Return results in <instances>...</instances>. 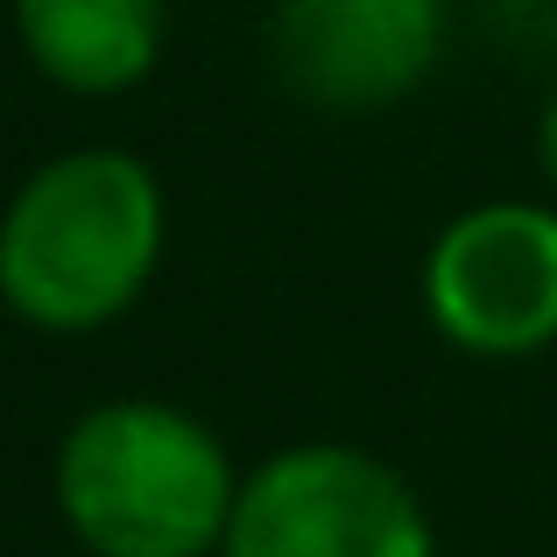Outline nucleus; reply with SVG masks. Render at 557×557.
I'll return each mask as SVG.
<instances>
[{
	"mask_svg": "<svg viewBox=\"0 0 557 557\" xmlns=\"http://www.w3.org/2000/svg\"><path fill=\"white\" fill-rule=\"evenodd\" d=\"M170 255V190L121 141L57 149L0 205V311L42 339H92L149 297Z\"/></svg>",
	"mask_w": 557,
	"mask_h": 557,
	"instance_id": "1",
	"label": "nucleus"
},
{
	"mask_svg": "<svg viewBox=\"0 0 557 557\" xmlns=\"http://www.w3.org/2000/svg\"><path fill=\"white\" fill-rule=\"evenodd\" d=\"M50 502L85 557H219L240 466L198 409L107 395L57 437Z\"/></svg>",
	"mask_w": 557,
	"mask_h": 557,
	"instance_id": "2",
	"label": "nucleus"
},
{
	"mask_svg": "<svg viewBox=\"0 0 557 557\" xmlns=\"http://www.w3.org/2000/svg\"><path fill=\"white\" fill-rule=\"evenodd\" d=\"M219 557H437V522L381 451L297 437L240 473Z\"/></svg>",
	"mask_w": 557,
	"mask_h": 557,
	"instance_id": "3",
	"label": "nucleus"
},
{
	"mask_svg": "<svg viewBox=\"0 0 557 557\" xmlns=\"http://www.w3.org/2000/svg\"><path fill=\"white\" fill-rule=\"evenodd\" d=\"M423 318L466 360H536L557 346V205L480 198L423 247Z\"/></svg>",
	"mask_w": 557,
	"mask_h": 557,
	"instance_id": "4",
	"label": "nucleus"
},
{
	"mask_svg": "<svg viewBox=\"0 0 557 557\" xmlns=\"http://www.w3.org/2000/svg\"><path fill=\"white\" fill-rule=\"evenodd\" d=\"M451 0H275L269 64L283 92L332 121H368L423 92L445 57Z\"/></svg>",
	"mask_w": 557,
	"mask_h": 557,
	"instance_id": "5",
	"label": "nucleus"
},
{
	"mask_svg": "<svg viewBox=\"0 0 557 557\" xmlns=\"http://www.w3.org/2000/svg\"><path fill=\"white\" fill-rule=\"evenodd\" d=\"M22 57L71 99H121L156 78L170 0H8Z\"/></svg>",
	"mask_w": 557,
	"mask_h": 557,
	"instance_id": "6",
	"label": "nucleus"
},
{
	"mask_svg": "<svg viewBox=\"0 0 557 557\" xmlns=\"http://www.w3.org/2000/svg\"><path fill=\"white\" fill-rule=\"evenodd\" d=\"M536 163H544V177L557 190V92L544 99V113H536Z\"/></svg>",
	"mask_w": 557,
	"mask_h": 557,
	"instance_id": "7",
	"label": "nucleus"
}]
</instances>
